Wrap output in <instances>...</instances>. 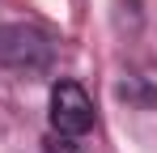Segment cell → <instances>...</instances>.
<instances>
[{
	"label": "cell",
	"instance_id": "1",
	"mask_svg": "<svg viewBox=\"0 0 157 153\" xmlns=\"http://www.w3.org/2000/svg\"><path fill=\"white\" fill-rule=\"evenodd\" d=\"M51 38L38 34L34 26H4L0 30V68L4 73H43L51 68Z\"/></svg>",
	"mask_w": 157,
	"mask_h": 153
},
{
	"label": "cell",
	"instance_id": "2",
	"mask_svg": "<svg viewBox=\"0 0 157 153\" xmlns=\"http://www.w3.org/2000/svg\"><path fill=\"white\" fill-rule=\"evenodd\" d=\"M51 128L59 136H85L94 128V102L77 81H55L51 85Z\"/></svg>",
	"mask_w": 157,
	"mask_h": 153
}]
</instances>
